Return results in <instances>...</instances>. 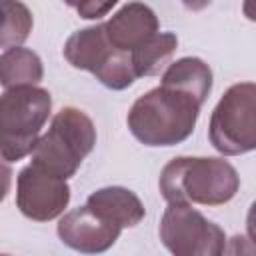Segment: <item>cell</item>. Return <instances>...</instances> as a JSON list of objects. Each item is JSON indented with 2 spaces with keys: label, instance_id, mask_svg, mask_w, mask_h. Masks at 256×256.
I'll return each instance as SVG.
<instances>
[{
  "label": "cell",
  "instance_id": "obj_2",
  "mask_svg": "<svg viewBox=\"0 0 256 256\" xmlns=\"http://www.w3.org/2000/svg\"><path fill=\"white\" fill-rule=\"evenodd\" d=\"M158 188L168 204L220 206L236 196L240 176L224 158L178 156L162 168Z\"/></svg>",
  "mask_w": 256,
  "mask_h": 256
},
{
  "label": "cell",
  "instance_id": "obj_19",
  "mask_svg": "<svg viewBox=\"0 0 256 256\" xmlns=\"http://www.w3.org/2000/svg\"><path fill=\"white\" fill-rule=\"evenodd\" d=\"M242 12H244V16H246L248 20L256 22V0H246V2L242 4Z\"/></svg>",
  "mask_w": 256,
  "mask_h": 256
},
{
  "label": "cell",
  "instance_id": "obj_17",
  "mask_svg": "<svg viewBox=\"0 0 256 256\" xmlns=\"http://www.w3.org/2000/svg\"><path fill=\"white\" fill-rule=\"evenodd\" d=\"M72 8H76V12L86 18V20H96V18H102L106 16L114 6L116 2H82V4H70Z\"/></svg>",
  "mask_w": 256,
  "mask_h": 256
},
{
  "label": "cell",
  "instance_id": "obj_4",
  "mask_svg": "<svg viewBox=\"0 0 256 256\" xmlns=\"http://www.w3.org/2000/svg\"><path fill=\"white\" fill-rule=\"evenodd\" d=\"M52 112V96L40 86H18L4 90L0 98L2 158L22 160L32 154L44 124Z\"/></svg>",
  "mask_w": 256,
  "mask_h": 256
},
{
  "label": "cell",
  "instance_id": "obj_11",
  "mask_svg": "<svg viewBox=\"0 0 256 256\" xmlns=\"http://www.w3.org/2000/svg\"><path fill=\"white\" fill-rule=\"evenodd\" d=\"M86 206L118 228H132L142 222L146 210L140 198L124 186H104L86 198Z\"/></svg>",
  "mask_w": 256,
  "mask_h": 256
},
{
  "label": "cell",
  "instance_id": "obj_15",
  "mask_svg": "<svg viewBox=\"0 0 256 256\" xmlns=\"http://www.w3.org/2000/svg\"><path fill=\"white\" fill-rule=\"evenodd\" d=\"M4 24H2V52L10 48H18L32 30V14L26 4L22 2H2Z\"/></svg>",
  "mask_w": 256,
  "mask_h": 256
},
{
  "label": "cell",
  "instance_id": "obj_1",
  "mask_svg": "<svg viewBox=\"0 0 256 256\" xmlns=\"http://www.w3.org/2000/svg\"><path fill=\"white\" fill-rule=\"evenodd\" d=\"M204 100L190 90L160 82L132 104L126 124L144 146H176L190 138Z\"/></svg>",
  "mask_w": 256,
  "mask_h": 256
},
{
  "label": "cell",
  "instance_id": "obj_9",
  "mask_svg": "<svg viewBox=\"0 0 256 256\" xmlns=\"http://www.w3.org/2000/svg\"><path fill=\"white\" fill-rule=\"evenodd\" d=\"M56 232L62 244L68 248L86 256H94L110 250L116 244L122 228L106 222L84 204L66 212L58 220Z\"/></svg>",
  "mask_w": 256,
  "mask_h": 256
},
{
  "label": "cell",
  "instance_id": "obj_16",
  "mask_svg": "<svg viewBox=\"0 0 256 256\" xmlns=\"http://www.w3.org/2000/svg\"><path fill=\"white\" fill-rule=\"evenodd\" d=\"M224 256H256V242H252L248 236L234 234L226 242Z\"/></svg>",
  "mask_w": 256,
  "mask_h": 256
},
{
  "label": "cell",
  "instance_id": "obj_13",
  "mask_svg": "<svg viewBox=\"0 0 256 256\" xmlns=\"http://www.w3.org/2000/svg\"><path fill=\"white\" fill-rule=\"evenodd\" d=\"M162 82L190 90L206 102V98L212 90V70L202 58L184 56V58H178L176 62L168 64V68L162 74Z\"/></svg>",
  "mask_w": 256,
  "mask_h": 256
},
{
  "label": "cell",
  "instance_id": "obj_20",
  "mask_svg": "<svg viewBox=\"0 0 256 256\" xmlns=\"http://www.w3.org/2000/svg\"><path fill=\"white\" fill-rule=\"evenodd\" d=\"M2 256H10V254H2Z\"/></svg>",
  "mask_w": 256,
  "mask_h": 256
},
{
  "label": "cell",
  "instance_id": "obj_18",
  "mask_svg": "<svg viewBox=\"0 0 256 256\" xmlns=\"http://www.w3.org/2000/svg\"><path fill=\"white\" fill-rule=\"evenodd\" d=\"M246 232H248V238L256 242V200L250 204L248 214H246Z\"/></svg>",
  "mask_w": 256,
  "mask_h": 256
},
{
  "label": "cell",
  "instance_id": "obj_6",
  "mask_svg": "<svg viewBox=\"0 0 256 256\" xmlns=\"http://www.w3.org/2000/svg\"><path fill=\"white\" fill-rule=\"evenodd\" d=\"M208 138L224 156L256 150V82L232 84L222 94L210 116Z\"/></svg>",
  "mask_w": 256,
  "mask_h": 256
},
{
  "label": "cell",
  "instance_id": "obj_10",
  "mask_svg": "<svg viewBox=\"0 0 256 256\" xmlns=\"http://www.w3.org/2000/svg\"><path fill=\"white\" fill-rule=\"evenodd\" d=\"M104 30L114 48L132 54L140 44L160 32V24L150 6L142 2H128L120 6L114 16H110Z\"/></svg>",
  "mask_w": 256,
  "mask_h": 256
},
{
  "label": "cell",
  "instance_id": "obj_12",
  "mask_svg": "<svg viewBox=\"0 0 256 256\" xmlns=\"http://www.w3.org/2000/svg\"><path fill=\"white\" fill-rule=\"evenodd\" d=\"M44 76L42 60L28 48H10L0 56V84L4 90L18 86H36Z\"/></svg>",
  "mask_w": 256,
  "mask_h": 256
},
{
  "label": "cell",
  "instance_id": "obj_5",
  "mask_svg": "<svg viewBox=\"0 0 256 256\" xmlns=\"http://www.w3.org/2000/svg\"><path fill=\"white\" fill-rule=\"evenodd\" d=\"M62 54L70 66L94 74L96 80L110 90H126L138 78L132 56L110 44L104 24L72 32L62 48Z\"/></svg>",
  "mask_w": 256,
  "mask_h": 256
},
{
  "label": "cell",
  "instance_id": "obj_8",
  "mask_svg": "<svg viewBox=\"0 0 256 256\" xmlns=\"http://www.w3.org/2000/svg\"><path fill=\"white\" fill-rule=\"evenodd\" d=\"M70 202V186L66 180L52 176L34 164L24 166L16 176V206L18 210L34 220L48 222L64 216Z\"/></svg>",
  "mask_w": 256,
  "mask_h": 256
},
{
  "label": "cell",
  "instance_id": "obj_14",
  "mask_svg": "<svg viewBox=\"0 0 256 256\" xmlns=\"http://www.w3.org/2000/svg\"><path fill=\"white\" fill-rule=\"evenodd\" d=\"M178 46V38L172 32H158L144 44H140L130 56L136 70V76H156L168 64L174 50Z\"/></svg>",
  "mask_w": 256,
  "mask_h": 256
},
{
  "label": "cell",
  "instance_id": "obj_3",
  "mask_svg": "<svg viewBox=\"0 0 256 256\" xmlns=\"http://www.w3.org/2000/svg\"><path fill=\"white\" fill-rule=\"evenodd\" d=\"M94 144L96 128L92 118L74 106H66L54 114L48 132L40 136L30 164L68 180L92 152Z\"/></svg>",
  "mask_w": 256,
  "mask_h": 256
},
{
  "label": "cell",
  "instance_id": "obj_7",
  "mask_svg": "<svg viewBox=\"0 0 256 256\" xmlns=\"http://www.w3.org/2000/svg\"><path fill=\"white\" fill-rule=\"evenodd\" d=\"M158 234L172 256H224L228 242L216 222L188 204H168Z\"/></svg>",
  "mask_w": 256,
  "mask_h": 256
}]
</instances>
